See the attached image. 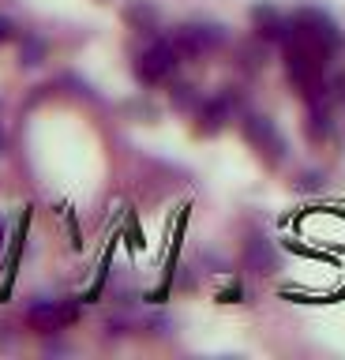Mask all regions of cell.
Instances as JSON below:
<instances>
[{
    "instance_id": "cell-1",
    "label": "cell",
    "mask_w": 345,
    "mask_h": 360,
    "mask_svg": "<svg viewBox=\"0 0 345 360\" xmlns=\"http://www.w3.org/2000/svg\"><path fill=\"white\" fill-rule=\"evenodd\" d=\"M293 30L300 34L304 41H311L323 56H334L341 49V30H338V22H334L327 11H319V8H300L297 15H293Z\"/></svg>"
},
{
    "instance_id": "cell-2",
    "label": "cell",
    "mask_w": 345,
    "mask_h": 360,
    "mask_svg": "<svg viewBox=\"0 0 345 360\" xmlns=\"http://www.w3.org/2000/svg\"><path fill=\"white\" fill-rule=\"evenodd\" d=\"M176 64H181V53H176L173 38H162V41H154L150 49L139 56V64H136V75H139V83H147V86H158L162 79H169V75L176 72Z\"/></svg>"
},
{
    "instance_id": "cell-3",
    "label": "cell",
    "mask_w": 345,
    "mask_h": 360,
    "mask_svg": "<svg viewBox=\"0 0 345 360\" xmlns=\"http://www.w3.org/2000/svg\"><path fill=\"white\" fill-rule=\"evenodd\" d=\"M226 38L229 34L218 22H188V27H181L173 34V45L184 60V56H203L210 49H218V45H226Z\"/></svg>"
},
{
    "instance_id": "cell-4",
    "label": "cell",
    "mask_w": 345,
    "mask_h": 360,
    "mask_svg": "<svg viewBox=\"0 0 345 360\" xmlns=\"http://www.w3.org/2000/svg\"><path fill=\"white\" fill-rule=\"evenodd\" d=\"M244 139H248L255 150L266 158V162H282V158H285L282 131L274 128V120L259 117V112H244Z\"/></svg>"
},
{
    "instance_id": "cell-5",
    "label": "cell",
    "mask_w": 345,
    "mask_h": 360,
    "mask_svg": "<svg viewBox=\"0 0 345 360\" xmlns=\"http://www.w3.org/2000/svg\"><path fill=\"white\" fill-rule=\"evenodd\" d=\"M75 319V304H53V300H38L27 308V323L38 334H57Z\"/></svg>"
},
{
    "instance_id": "cell-6",
    "label": "cell",
    "mask_w": 345,
    "mask_h": 360,
    "mask_svg": "<svg viewBox=\"0 0 345 360\" xmlns=\"http://www.w3.org/2000/svg\"><path fill=\"white\" fill-rule=\"evenodd\" d=\"M252 22H255V30H259V38H266V41H285L289 34H293V19H285L274 4H255Z\"/></svg>"
},
{
    "instance_id": "cell-7",
    "label": "cell",
    "mask_w": 345,
    "mask_h": 360,
    "mask_svg": "<svg viewBox=\"0 0 345 360\" xmlns=\"http://www.w3.org/2000/svg\"><path fill=\"white\" fill-rule=\"evenodd\" d=\"M244 266L255 270V274H271V270L278 266L274 244L266 240V236H252V240L244 244Z\"/></svg>"
},
{
    "instance_id": "cell-8",
    "label": "cell",
    "mask_w": 345,
    "mask_h": 360,
    "mask_svg": "<svg viewBox=\"0 0 345 360\" xmlns=\"http://www.w3.org/2000/svg\"><path fill=\"white\" fill-rule=\"evenodd\" d=\"M124 19H128V27L139 30V34L158 30V8H154L150 0H131V4L124 8Z\"/></svg>"
},
{
    "instance_id": "cell-9",
    "label": "cell",
    "mask_w": 345,
    "mask_h": 360,
    "mask_svg": "<svg viewBox=\"0 0 345 360\" xmlns=\"http://www.w3.org/2000/svg\"><path fill=\"white\" fill-rule=\"evenodd\" d=\"M229 112H233V98L229 94H218V98H210L203 112H199V120H203V131H218L221 124L229 120Z\"/></svg>"
},
{
    "instance_id": "cell-10",
    "label": "cell",
    "mask_w": 345,
    "mask_h": 360,
    "mask_svg": "<svg viewBox=\"0 0 345 360\" xmlns=\"http://www.w3.org/2000/svg\"><path fill=\"white\" fill-rule=\"evenodd\" d=\"M19 60H23V68H38L41 60H46V41H41L38 34H27V38H23V53H19Z\"/></svg>"
},
{
    "instance_id": "cell-11",
    "label": "cell",
    "mask_w": 345,
    "mask_h": 360,
    "mask_svg": "<svg viewBox=\"0 0 345 360\" xmlns=\"http://www.w3.org/2000/svg\"><path fill=\"white\" fill-rule=\"evenodd\" d=\"M173 105H176V109H192V105H199L195 86H188V83H184V86H176V90H173Z\"/></svg>"
},
{
    "instance_id": "cell-12",
    "label": "cell",
    "mask_w": 345,
    "mask_h": 360,
    "mask_svg": "<svg viewBox=\"0 0 345 360\" xmlns=\"http://www.w3.org/2000/svg\"><path fill=\"white\" fill-rule=\"evenodd\" d=\"M12 38H19V30H15V22H12V19H4V15H0V41H12Z\"/></svg>"
},
{
    "instance_id": "cell-13",
    "label": "cell",
    "mask_w": 345,
    "mask_h": 360,
    "mask_svg": "<svg viewBox=\"0 0 345 360\" xmlns=\"http://www.w3.org/2000/svg\"><path fill=\"white\" fill-rule=\"evenodd\" d=\"M297 188H304V191H308V188H319V173H304Z\"/></svg>"
},
{
    "instance_id": "cell-14",
    "label": "cell",
    "mask_w": 345,
    "mask_h": 360,
    "mask_svg": "<svg viewBox=\"0 0 345 360\" xmlns=\"http://www.w3.org/2000/svg\"><path fill=\"white\" fill-rule=\"evenodd\" d=\"M240 297H244V289H240V285H229L226 292H221V300H240Z\"/></svg>"
},
{
    "instance_id": "cell-15",
    "label": "cell",
    "mask_w": 345,
    "mask_h": 360,
    "mask_svg": "<svg viewBox=\"0 0 345 360\" xmlns=\"http://www.w3.org/2000/svg\"><path fill=\"white\" fill-rule=\"evenodd\" d=\"M0 248H4V221H0Z\"/></svg>"
},
{
    "instance_id": "cell-16",
    "label": "cell",
    "mask_w": 345,
    "mask_h": 360,
    "mask_svg": "<svg viewBox=\"0 0 345 360\" xmlns=\"http://www.w3.org/2000/svg\"><path fill=\"white\" fill-rule=\"evenodd\" d=\"M0 150H4V135H0Z\"/></svg>"
}]
</instances>
